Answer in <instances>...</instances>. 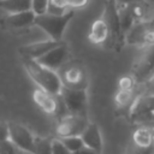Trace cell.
I'll return each mask as SVG.
<instances>
[{
  "label": "cell",
  "instance_id": "6da1fadb",
  "mask_svg": "<svg viewBox=\"0 0 154 154\" xmlns=\"http://www.w3.org/2000/svg\"><path fill=\"white\" fill-rule=\"evenodd\" d=\"M23 66L40 89L55 96L60 95L64 85L57 71L51 70L41 65L37 60L30 58H23Z\"/></svg>",
  "mask_w": 154,
  "mask_h": 154
},
{
  "label": "cell",
  "instance_id": "7a4b0ae2",
  "mask_svg": "<svg viewBox=\"0 0 154 154\" xmlns=\"http://www.w3.org/2000/svg\"><path fill=\"white\" fill-rule=\"evenodd\" d=\"M101 17L105 19L109 31V37L106 45L116 51L122 49V47L125 45V35L122 28L119 8L116 0H107L105 2L103 13Z\"/></svg>",
  "mask_w": 154,
  "mask_h": 154
},
{
  "label": "cell",
  "instance_id": "3957f363",
  "mask_svg": "<svg viewBox=\"0 0 154 154\" xmlns=\"http://www.w3.org/2000/svg\"><path fill=\"white\" fill-rule=\"evenodd\" d=\"M75 12L67 11L63 14H52V13H45L36 16L35 25L38 26L41 30H43L49 38L54 41H61L64 31L72 19Z\"/></svg>",
  "mask_w": 154,
  "mask_h": 154
},
{
  "label": "cell",
  "instance_id": "277c9868",
  "mask_svg": "<svg viewBox=\"0 0 154 154\" xmlns=\"http://www.w3.org/2000/svg\"><path fill=\"white\" fill-rule=\"evenodd\" d=\"M125 45L146 48L154 45V18L136 23L125 34Z\"/></svg>",
  "mask_w": 154,
  "mask_h": 154
},
{
  "label": "cell",
  "instance_id": "5b68a950",
  "mask_svg": "<svg viewBox=\"0 0 154 154\" xmlns=\"http://www.w3.org/2000/svg\"><path fill=\"white\" fill-rule=\"evenodd\" d=\"M129 120L137 125L154 120V94L142 91L136 97L129 114Z\"/></svg>",
  "mask_w": 154,
  "mask_h": 154
},
{
  "label": "cell",
  "instance_id": "8992f818",
  "mask_svg": "<svg viewBox=\"0 0 154 154\" xmlns=\"http://www.w3.org/2000/svg\"><path fill=\"white\" fill-rule=\"evenodd\" d=\"M87 116L79 114H69L58 120L55 134L58 138L70 137V136H81L83 131L89 125Z\"/></svg>",
  "mask_w": 154,
  "mask_h": 154
},
{
  "label": "cell",
  "instance_id": "52a82bcc",
  "mask_svg": "<svg viewBox=\"0 0 154 154\" xmlns=\"http://www.w3.org/2000/svg\"><path fill=\"white\" fill-rule=\"evenodd\" d=\"M60 97L64 101L70 114L87 116V105H88L87 90L63 87Z\"/></svg>",
  "mask_w": 154,
  "mask_h": 154
},
{
  "label": "cell",
  "instance_id": "ba28073f",
  "mask_svg": "<svg viewBox=\"0 0 154 154\" xmlns=\"http://www.w3.org/2000/svg\"><path fill=\"white\" fill-rule=\"evenodd\" d=\"M63 85L71 89H83L88 88V73L84 67L79 65H69L61 69L59 72Z\"/></svg>",
  "mask_w": 154,
  "mask_h": 154
},
{
  "label": "cell",
  "instance_id": "9c48e42d",
  "mask_svg": "<svg viewBox=\"0 0 154 154\" xmlns=\"http://www.w3.org/2000/svg\"><path fill=\"white\" fill-rule=\"evenodd\" d=\"M154 72V45L142 49V53L137 57L132 65V75L136 79L143 84L149 76Z\"/></svg>",
  "mask_w": 154,
  "mask_h": 154
},
{
  "label": "cell",
  "instance_id": "30bf717a",
  "mask_svg": "<svg viewBox=\"0 0 154 154\" xmlns=\"http://www.w3.org/2000/svg\"><path fill=\"white\" fill-rule=\"evenodd\" d=\"M8 130H10V140L13 142V144L17 148L26 153L34 154L36 137L31 134V131L28 128H25L19 123L11 122L8 123Z\"/></svg>",
  "mask_w": 154,
  "mask_h": 154
},
{
  "label": "cell",
  "instance_id": "8fae6325",
  "mask_svg": "<svg viewBox=\"0 0 154 154\" xmlns=\"http://www.w3.org/2000/svg\"><path fill=\"white\" fill-rule=\"evenodd\" d=\"M61 43H63V41H54L52 38H48V40L25 45L19 48V52L23 55V58H30V59L37 60L38 58L43 57L46 53H48L49 51H52L53 48L58 47Z\"/></svg>",
  "mask_w": 154,
  "mask_h": 154
},
{
  "label": "cell",
  "instance_id": "7c38bea8",
  "mask_svg": "<svg viewBox=\"0 0 154 154\" xmlns=\"http://www.w3.org/2000/svg\"><path fill=\"white\" fill-rule=\"evenodd\" d=\"M67 57H69V49H67V46L63 42L58 47H55L52 51H49L48 53H46L43 57L38 58L37 61L41 65H43L51 70L57 71V70L63 67Z\"/></svg>",
  "mask_w": 154,
  "mask_h": 154
},
{
  "label": "cell",
  "instance_id": "4fadbf2b",
  "mask_svg": "<svg viewBox=\"0 0 154 154\" xmlns=\"http://www.w3.org/2000/svg\"><path fill=\"white\" fill-rule=\"evenodd\" d=\"M132 146L146 154L154 153V134L146 126L138 125L132 134Z\"/></svg>",
  "mask_w": 154,
  "mask_h": 154
},
{
  "label": "cell",
  "instance_id": "5bb4252c",
  "mask_svg": "<svg viewBox=\"0 0 154 154\" xmlns=\"http://www.w3.org/2000/svg\"><path fill=\"white\" fill-rule=\"evenodd\" d=\"M34 102L47 114L55 116L58 111V95H52L40 88L35 89L32 93Z\"/></svg>",
  "mask_w": 154,
  "mask_h": 154
},
{
  "label": "cell",
  "instance_id": "9a60e30c",
  "mask_svg": "<svg viewBox=\"0 0 154 154\" xmlns=\"http://www.w3.org/2000/svg\"><path fill=\"white\" fill-rule=\"evenodd\" d=\"M35 19H36V13L32 10H29L18 13H8V16L5 18L4 22L8 28L22 29L35 24Z\"/></svg>",
  "mask_w": 154,
  "mask_h": 154
},
{
  "label": "cell",
  "instance_id": "2e32d148",
  "mask_svg": "<svg viewBox=\"0 0 154 154\" xmlns=\"http://www.w3.org/2000/svg\"><path fill=\"white\" fill-rule=\"evenodd\" d=\"M143 91L142 90H137V91H128V90H120L118 89L116 95H114V103L118 111H120V113L125 114L129 118L131 107L136 100V97Z\"/></svg>",
  "mask_w": 154,
  "mask_h": 154
},
{
  "label": "cell",
  "instance_id": "e0dca14e",
  "mask_svg": "<svg viewBox=\"0 0 154 154\" xmlns=\"http://www.w3.org/2000/svg\"><path fill=\"white\" fill-rule=\"evenodd\" d=\"M109 37V31L107 28V24L102 17L95 19L89 29L88 38L94 45H106Z\"/></svg>",
  "mask_w": 154,
  "mask_h": 154
},
{
  "label": "cell",
  "instance_id": "ac0fdd59",
  "mask_svg": "<svg viewBox=\"0 0 154 154\" xmlns=\"http://www.w3.org/2000/svg\"><path fill=\"white\" fill-rule=\"evenodd\" d=\"M81 137H82L85 147L94 149L99 153L102 152V136H101V131H100V128L97 124L89 123V125L83 131Z\"/></svg>",
  "mask_w": 154,
  "mask_h": 154
},
{
  "label": "cell",
  "instance_id": "d6986e66",
  "mask_svg": "<svg viewBox=\"0 0 154 154\" xmlns=\"http://www.w3.org/2000/svg\"><path fill=\"white\" fill-rule=\"evenodd\" d=\"M0 8L8 13H18L31 10V0H0Z\"/></svg>",
  "mask_w": 154,
  "mask_h": 154
},
{
  "label": "cell",
  "instance_id": "ffe728a7",
  "mask_svg": "<svg viewBox=\"0 0 154 154\" xmlns=\"http://www.w3.org/2000/svg\"><path fill=\"white\" fill-rule=\"evenodd\" d=\"M141 83L136 79V77L130 73V75H124L119 78L118 81V89L120 90H128V91H137L138 87Z\"/></svg>",
  "mask_w": 154,
  "mask_h": 154
},
{
  "label": "cell",
  "instance_id": "44dd1931",
  "mask_svg": "<svg viewBox=\"0 0 154 154\" xmlns=\"http://www.w3.org/2000/svg\"><path fill=\"white\" fill-rule=\"evenodd\" d=\"M52 141L45 137H36L34 154H52Z\"/></svg>",
  "mask_w": 154,
  "mask_h": 154
},
{
  "label": "cell",
  "instance_id": "7402d4cb",
  "mask_svg": "<svg viewBox=\"0 0 154 154\" xmlns=\"http://www.w3.org/2000/svg\"><path fill=\"white\" fill-rule=\"evenodd\" d=\"M63 141V143L67 147V149L71 152V153H75L79 149H82L84 146V142L82 140L81 136H70V137H63L60 138Z\"/></svg>",
  "mask_w": 154,
  "mask_h": 154
},
{
  "label": "cell",
  "instance_id": "603a6c76",
  "mask_svg": "<svg viewBox=\"0 0 154 154\" xmlns=\"http://www.w3.org/2000/svg\"><path fill=\"white\" fill-rule=\"evenodd\" d=\"M67 12V1L66 0H49V6L47 13L52 14H63Z\"/></svg>",
  "mask_w": 154,
  "mask_h": 154
},
{
  "label": "cell",
  "instance_id": "cb8c5ba5",
  "mask_svg": "<svg viewBox=\"0 0 154 154\" xmlns=\"http://www.w3.org/2000/svg\"><path fill=\"white\" fill-rule=\"evenodd\" d=\"M48 6L49 0H31V10L36 13V16L47 13Z\"/></svg>",
  "mask_w": 154,
  "mask_h": 154
},
{
  "label": "cell",
  "instance_id": "d4e9b609",
  "mask_svg": "<svg viewBox=\"0 0 154 154\" xmlns=\"http://www.w3.org/2000/svg\"><path fill=\"white\" fill-rule=\"evenodd\" d=\"M19 150L10 138L0 141V154H19Z\"/></svg>",
  "mask_w": 154,
  "mask_h": 154
},
{
  "label": "cell",
  "instance_id": "484cf974",
  "mask_svg": "<svg viewBox=\"0 0 154 154\" xmlns=\"http://www.w3.org/2000/svg\"><path fill=\"white\" fill-rule=\"evenodd\" d=\"M52 154H72L67 147L63 143L60 138H54L52 141Z\"/></svg>",
  "mask_w": 154,
  "mask_h": 154
},
{
  "label": "cell",
  "instance_id": "4316f807",
  "mask_svg": "<svg viewBox=\"0 0 154 154\" xmlns=\"http://www.w3.org/2000/svg\"><path fill=\"white\" fill-rule=\"evenodd\" d=\"M143 85V91L148 94H154V72L149 76V78L142 84Z\"/></svg>",
  "mask_w": 154,
  "mask_h": 154
},
{
  "label": "cell",
  "instance_id": "83f0119b",
  "mask_svg": "<svg viewBox=\"0 0 154 154\" xmlns=\"http://www.w3.org/2000/svg\"><path fill=\"white\" fill-rule=\"evenodd\" d=\"M10 138V130H8V123L0 122V141L8 140Z\"/></svg>",
  "mask_w": 154,
  "mask_h": 154
},
{
  "label": "cell",
  "instance_id": "f1b7e54d",
  "mask_svg": "<svg viewBox=\"0 0 154 154\" xmlns=\"http://www.w3.org/2000/svg\"><path fill=\"white\" fill-rule=\"evenodd\" d=\"M66 1H67V7L81 8V7H84L89 0H66Z\"/></svg>",
  "mask_w": 154,
  "mask_h": 154
},
{
  "label": "cell",
  "instance_id": "f546056e",
  "mask_svg": "<svg viewBox=\"0 0 154 154\" xmlns=\"http://www.w3.org/2000/svg\"><path fill=\"white\" fill-rule=\"evenodd\" d=\"M72 154H101V153H99V152H96L94 149H90L88 147H83L82 149H79V150H77V152H75Z\"/></svg>",
  "mask_w": 154,
  "mask_h": 154
},
{
  "label": "cell",
  "instance_id": "4dcf8cb0",
  "mask_svg": "<svg viewBox=\"0 0 154 154\" xmlns=\"http://www.w3.org/2000/svg\"><path fill=\"white\" fill-rule=\"evenodd\" d=\"M140 1H143V0H116L117 5L119 7L128 6V5H131V4H135V2H140Z\"/></svg>",
  "mask_w": 154,
  "mask_h": 154
},
{
  "label": "cell",
  "instance_id": "1f68e13d",
  "mask_svg": "<svg viewBox=\"0 0 154 154\" xmlns=\"http://www.w3.org/2000/svg\"><path fill=\"white\" fill-rule=\"evenodd\" d=\"M125 154H146V153L132 146V147H128V149L125 150Z\"/></svg>",
  "mask_w": 154,
  "mask_h": 154
},
{
  "label": "cell",
  "instance_id": "d6a6232c",
  "mask_svg": "<svg viewBox=\"0 0 154 154\" xmlns=\"http://www.w3.org/2000/svg\"><path fill=\"white\" fill-rule=\"evenodd\" d=\"M153 154H154V153H153Z\"/></svg>",
  "mask_w": 154,
  "mask_h": 154
}]
</instances>
